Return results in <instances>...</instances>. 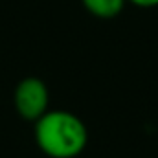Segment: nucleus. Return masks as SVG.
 <instances>
[{"label":"nucleus","mask_w":158,"mask_h":158,"mask_svg":"<svg viewBox=\"0 0 158 158\" xmlns=\"http://www.w3.org/2000/svg\"><path fill=\"white\" fill-rule=\"evenodd\" d=\"M127 2H131L132 6L142 7V9H151V7L158 6V0H127Z\"/></svg>","instance_id":"nucleus-4"},{"label":"nucleus","mask_w":158,"mask_h":158,"mask_svg":"<svg viewBox=\"0 0 158 158\" xmlns=\"http://www.w3.org/2000/svg\"><path fill=\"white\" fill-rule=\"evenodd\" d=\"M35 143L50 158H76L88 145L86 123L70 110H46L35 121Z\"/></svg>","instance_id":"nucleus-1"},{"label":"nucleus","mask_w":158,"mask_h":158,"mask_svg":"<svg viewBox=\"0 0 158 158\" xmlns=\"http://www.w3.org/2000/svg\"><path fill=\"white\" fill-rule=\"evenodd\" d=\"M83 7L96 19L109 20L123 11L127 0H81Z\"/></svg>","instance_id":"nucleus-3"},{"label":"nucleus","mask_w":158,"mask_h":158,"mask_svg":"<svg viewBox=\"0 0 158 158\" xmlns=\"http://www.w3.org/2000/svg\"><path fill=\"white\" fill-rule=\"evenodd\" d=\"M13 105L22 119L35 123L46 110H50V90L46 83L33 76L20 79L13 92Z\"/></svg>","instance_id":"nucleus-2"}]
</instances>
